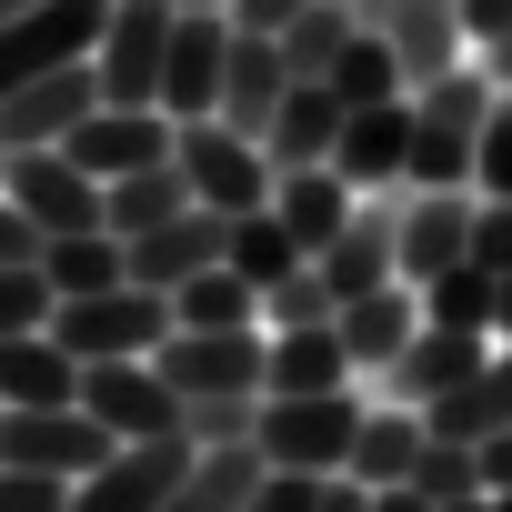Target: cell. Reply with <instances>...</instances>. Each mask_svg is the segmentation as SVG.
Returning <instances> with one entry per match:
<instances>
[{"instance_id":"obj_24","label":"cell","mask_w":512,"mask_h":512,"mask_svg":"<svg viewBox=\"0 0 512 512\" xmlns=\"http://www.w3.org/2000/svg\"><path fill=\"white\" fill-rule=\"evenodd\" d=\"M342 121H352V111H342V91H332V81H292V101L272 111V131H262V141H272V161H282V171H312V161H332V151H342Z\"/></svg>"},{"instance_id":"obj_53","label":"cell","mask_w":512,"mask_h":512,"mask_svg":"<svg viewBox=\"0 0 512 512\" xmlns=\"http://www.w3.org/2000/svg\"><path fill=\"white\" fill-rule=\"evenodd\" d=\"M0 171H11V151H0Z\"/></svg>"},{"instance_id":"obj_8","label":"cell","mask_w":512,"mask_h":512,"mask_svg":"<svg viewBox=\"0 0 512 512\" xmlns=\"http://www.w3.org/2000/svg\"><path fill=\"white\" fill-rule=\"evenodd\" d=\"M121 442L81 412V402H61V412H0V472H51V482H81V472H101Z\"/></svg>"},{"instance_id":"obj_48","label":"cell","mask_w":512,"mask_h":512,"mask_svg":"<svg viewBox=\"0 0 512 512\" xmlns=\"http://www.w3.org/2000/svg\"><path fill=\"white\" fill-rule=\"evenodd\" d=\"M442 512H492V492H472V502H442Z\"/></svg>"},{"instance_id":"obj_41","label":"cell","mask_w":512,"mask_h":512,"mask_svg":"<svg viewBox=\"0 0 512 512\" xmlns=\"http://www.w3.org/2000/svg\"><path fill=\"white\" fill-rule=\"evenodd\" d=\"M41 241H51V231H41V221H31V211L11 201V191H0V272H21V262H41Z\"/></svg>"},{"instance_id":"obj_46","label":"cell","mask_w":512,"mask_h":512,"mask_svg":"<svg viewBox=\"0 0 512 512\" xmlns=\"http://www.w3.org/2000/svg\"><path fill=\"white\" fill-rule=\"evenodd\" d=\"M372 512H442V502H422V492L402 482V492H372Z\"/></svg>"},{"instance_id":"obj_16","label":"cell","mask_w":512,"mask_h":512,"mask_svg":"<svg viewBox=\"0 0 512 512\" xmlns=\"http://www.w3.org/2000/svg\"><path fill=\"white\" fill-rule=\"evenodd\" d=\"M492 372V342L482 332H452V322H422V342L392 362V382H372V392H392V402H422V412H442L452 392H472Z\"/></svg>"},{"instance_id":"obj_43","label":"cell","mask_w":512,"mask_h":512,"mask_svg":"<svg viewBox=\"0 0 512 512\" xmlns=\"http://www.w3.org/2000/svg\"><path fill=\"white\" fill-rule=\"evenodd\" d=\"M302 11H312V0H231V31H251V41H282Z\"/></svg>"},{"instance_id":"obj_25","label":"cell","mask_w":512,"mask_h":512,"mask_svg":"<svg viewBox=\"0 0 512 512\" xmlns=\"http://www.w3.org/2000/svg\"><path fill=\"white\" fill-rule=\"evenodd\" d=\"M41 282H51L61 302L121 292V282H131V241H121V231H51V241H41Z\"/></svg>"},{"instance_id":"obj_50","label":"cell","mask_w":512,"mask_h":512,"mask_svg":"<svg viewBox=\"0 0 512 512\" xmlns=\"http://www.w3.org/2000/svg\"><path fill=\"white\" fill-rule=\"evenodd\" d=\"M171 11H231V0H171Z\"/></svg>"},{"instance_id":"obj_18","label":"cell","mask_w":512,"mask_h":512,"mask_svg":"<svg viewBox=\"0 0 512 512\" xmlns=\"http://www.w3.org/2000/svg\"><path fill=\"white\" fill-rule=\"evenodd\" d=\"M312 272L332 282V302H362V292H382V282H402V241H392V191L382 201H362L322 251H312Z\"/></svg>"},{"instance_id":"obj_49","label":"cell","mask_w":512,"mask_h":512,"mask_svg":"<svg viewBox=\"0 0 512 512\" xmlns=\"http://www.w3.org/2000/svg\"><path fill=\"white\" fill-rule=\"evenodd\" d=\"M21 11H41V0H0V21H21Z\"/></svg>"},{"instance_id":"obj_28","label":"cell","mask_w":512,"mask_h":512,"mask_svg":"<svg viewBox=\"0 0 512 512\" xmlns=\"http://www.w3.org/2000/svg\"><path fill=\"white\" fill-rule=\"evenodd\" d=\"M262 452L251 442H221V452H201L191 472H181V492H171V512H251V492H262Z\"/></svg>"},{"instance_id":"obj_29","label":"cell","mask_w":512,"mask_h":512,"mask_svg":"<svg viewBox=\"0 0 512 512\" xmlns=\"http://www.w3.org/2000/svg\"><path fill=\"white\" fill-rule=\"evenodd\" d=\"M181 211H201L191 181H181V161H151V171L111 181V231H121V241H141V231H161V221H181Z\"/></svg>"},{"instance_id":"obj_42","label":"cell","mask_w":512,"mask_h":512,"mask_svg":"<svg viewBox=\"0 0 512 512\" xmlns=\"http://www.w3.org/2000/svg\"><path fill=\"white\" fill-rule=\"evenodd\" d=\"M71 502V482H51V472H0V512H61Z\"/></svg>"},{"instance_id":"obj_52","label":"cell","mask_w":512,"mask_h":512,"mask_svg":"<svg viewBox=\"0 0 512 512\" xmlns=\"http://www.w3.org/2000/svg\"><path fill=\"white\" fill-rule=\"evenodd\" d=\"M342 11H372V0H342Z\"/></svg>"},{"instance_id":"obj_5","label":"cell","mask_w":512,"mask_h":512,"mask_svg":"<svg viewBox=\"0 0 512 512\" xmlns=\"http://www.w3.org/2000/svg\"><path fill=\"white\" fill-rule=\"evenodd\" d=\"M171 31H181V11H171V0H111L101 51H91L101 101H121V111H161V61H171Z\"/></svg>"},{"instance_id":"obj_1","label":"cell","mask_w":512,"mask_h":512,"mask_svg":"<svg viewBox=\"0 0 512 512\" xmlns=\"http://www.w3.org/2000/svg\"><path fill=\"white\" fill-rule=\"evenodd\" d=\"M362 412L372 392H272L262 402V432H251V452H262L272 472H352V442H362Z\"/></svg>"},{"instance_id":"obj_45","label":"cell","mask_w":512,"mask_h":512,"mask_svg":"<svg viewBox=\"0 0 512 512\" xmlns=\"http://www.w3.org/2000/svg\"><path fill=\"white\" fill-rule=\"evenodd\" d=\"M472 61H482V71H492V91H502V101H512V31H502V41H492V51H472Z\"/></svg>"},{"instance_id":"obj_6","label":"cell","mask_w":512,"mask_h":512,"mask_svg":"<svg viewBox=\"0 0 512 512\" xmlns=\"http://www.w3.org/2000/svg\"><path fill=\"white\" fill-rule=\"evenodd\" d=\"M101 21H111V0H41V11L0 21V101H21L61 61H91L101 51Z\"/></svg>"},{"instance_id":"obj_44","label":"cell","mask_w":512,"mask_h":512,"mask_svg":"<svg viewBox=\"0 0 512 512\" xmlns=\"http://www.w3.org/2000/svg\"><path fill=\"white\" fill-rule=\"evenodd\" d=\"M462 11V31H472V51H492L502 31H512V0H452Z\"/></svg>"},{"instance_id":"obj_47","label":"cell","mask_w":512,"mask_h":512,"mask_svg":"<svg viewBox=\"0 0 512 512\" xmlns=\"http://www.w3.org/2000/svg\"><path fill=\"white\" fill-rule=\"evenodd\" d=\"M492 342H512V272H502V292H492Z\"/></svg>"},{"instance_id":"obj_3","label":"cell","mask_w":512,"mask_h":512,"mask_svg":"<svg viewBox=\"0 0 512 512\" xmlns=\"http://www.w3.org/2000/svg\"><path fill=\"white\" fill-rule=\"evenodd\" d=\"M181 181H191V201L201 211H221V221H241V211H272V191H282V161H272V141H251V131H231V121H181Z\"/></svg>"},{"instance_id":"obj_10","label":"cell","mask_w":512,"mask_h":512,"mask_svg":"<svg viewBox=\"0 0 512 512\" xmlns=\"http://www.w3.org/2000/svg\"><path fill=\"white\" fill-rule=\"evenodd\" d=\"M81 412L111 442H171L181 432V392L161 382V362H91L81 372Z\"/></svg>"},{"instance_id":"obj_9","label":"cell","mask_w":512,"mask_h":512,"mask_svg":"<svg viewBox=\"0 0 512 512\" xmlns=\"http://www.w3.org/2000/svg\"><path fill=\"white\" fill-rule=\"evenodd\" d=\"M472 211H482V191H392V241H402L412 292L472 262Z\"/></svg>"},{"instance_id":"obj_2","label":"cell","mask_w":512,"mask_h":512,"mask_svg":"<svg viewBox=\"0 0 512 512\" xmlns=\"http://www.w3.org/2000/svg\"><path fill=\"white\" fill-rule=\"evenodd\" d=\"M51 332H61V352H71L81 372H91V362H161V342L181 332V312H171V292L121 282V292L61 302V312H51Z\"/></svg>"},{"instance_id":"obj_51","label":"cell","mask_w":512,"mask_h":512,"mask_svg":"<svg viewBox=\"0 0 512 512\" xmlns=\"http://www.w3.org/2000/svg\"><path fill=\"white\" fill-rule=\"evenodd\" d=\"M492 512H512V492H492Z\"/></svg>"},{"instance_id":"obj_34","label":"cell","mask_w":512,"mask_h":512,"mask_svg":"<svg viewBox=\"0 0 512 512\" xmlns=\"http://www.w3.org/2000/svg\"><path fill=\"white\" fill-rule=\"evenodd\" d=\"M492 292H502V272L462 262V272L422 282V322H452V332H482V342H492Z\"/></svg>"},{"instance_id":"obj_12","label":"cell","mask_w":512,"mask_h":512,"mask_svg":"<svg viewBox=\"0 0 512 512\" xmlns=\"http://www.w3.org/2000/svg\"><path fill=\"white\" fill-rule=\"evenodd\" d=\"M231 11H181L171 61H161V111L171 121H221V81H231Z\"/></svg>"},{"instance_id":"obj_22","label":"cell","mask_w":512,"mask_h":512,"mask_svg":"<svg viewBox=\"0 0 512 512\" xmlns=\"http://www.w3.org/2000/svg\"><path fill=\"white\" fill-rule=\"evenodd\" d=\"M61 402H81V362L61 352V332L0 342V412H61Z\"/></svg>"},{"instance_id":"obj_21","label":"cell","mask_w":512,"mask_h":512,"mask_svg":"<svg viewBox=\"0 0 512 512\" xmlns=\"http://www.w3.org/2000/svg\"><path fill=\"white\" fill-rule=\"evenodd\" d=\"M422 452H432V412H422V402H392V392H372V412H362V442H352V482H372V492H402V482L422 472Z\"/></svg>"},{"instance_id":"obj_35","label":"cell","mask_w":512,"mask_h":512,"mask_svg":"<svg viewBox=\"0 0 512 512\" xmlns=\"http://www.w3.org/2000/svg\"><path fill=\"white\" fill-rule=\"evenodd\" d=\"M332 312H342V302H332V282H322L312 262H302L292 282L262 292V332H312V322H332Z\"/></svg>"},{"instance_id":"obj_40","label":"cell","mask_w":512,"mask_h":512,"mask_svg":"<svg viewBox=\"0 0 512 512\" xmlns=\"http://www.w3.org/2000/svg\"><path fill=\"white\" fill-rule=\"evenodd\" d=\"M472 262L482 272H512V201H482L472 211Z\"/></svg>"},{"instance_id":"obj_15","label":"cell","mask_w":512,"mask_h":512,"mask_svg":"<svg viewBox=\"0 0 512 512\" xmlns=\"http://www.w3.org/2000/svg\"><path fill=\"white\" fill-rule=\"evenodd\" d=\"M91 111H101V71H91V61H61V71H41L21 101H0V151H61Z\"/></svg>"},{"instance_id":"obj_17","label":"cell","mask_w":512,"mask_h":512,"mask_svg":"<svg viewBox=\"0 0 512 512\" xmlns=\"http://www.w3.org/2000/svg\"><path fill=\"white\" fill-rule=\"evenodd\" d=\"M332 322H342V352H352V372H362V392H372V382H392V362L422 342V292H412V282H382V292L342 302Z\"/></svg>"},{"instance_id":"obj_38","label":"cell","mask_w":512,"mask_h":512,"mask_svg":"<svg viewBox=\"0 0 512 512\" xmlns=\"http://www.w3.org/2000/svg\"><path fill=\"white\" fill-rule=\"evenodd\" d=\"M472 191L482 201H512V101L482 121V141H472Z\"/></svg>"},{"instance_id":"obj_30","label":"cell","mask_w":512,"mask_h":512,"mask_svg":"<svg viewBox=\"0 0 512 512\" xmlns=\"http://www.w3.org/2000/svg\"><path fill=\"white\" fill-rule=\"evenodd\" d=\"M302 262H312V251L292 241V221H282V211H241V221H231V272H241L251 292H272V282H292Z\"/></svg>"},{"instance_id":"obj_7","label":"cell","mask_w":512,"mask_h":512,"mask_svg":"<svg viewBox=\"0 0 512 512\" xmlns=\"http://www.w3.org/2000/svg\"><path fill=\"white\" fill-rule=\"evenodd\" d=\"M201 462V442L191 432H171V442H121L101 472H81L71 482V502L61 512H171V492H181V472Z\"/></svg>"},{"instance_id":"obj_11","label":"cell","mask_w":512,"mask_h":512,"mask_svg":"<svg viewBox=\"0 0 512 512\" xmlns=\"http://www.w3.org/2000/svg\"><path fill=\"white\" fill-rule=\"evenodd\" d=\"M0 191H11L41 231H111V191L71 161V151H11V171H0Z\"/></svg>"},{"instance_id":"obj_23","label":"cell","mask_w":512,"mask_h":512,"mask_svg":"<svg viewBox=\"0 0 512 512\" xmlns=\"http://www.w3.org/2000/svg\"><path fill=\"white\" fill-rule=\"evenodd\" d=\"M282 101H292V61H282V41H251V31H241V41H231V81H221V121L262 141Z\"/></svg>"},{"instance_id":"obj_32","label":"cell","mask_w":512,"mask_h":512,"mask_svg":"<svg viewBox=\"0 0 512 512\" xmlns=\"http://www.w3.org/2000/svg\"><path fill=\"white\" fill-rule=\"evenodd\" d=\"M332 91H342V111H372V101H412V81H402V61H392V41L362 21L352 31V51L332 61Z\"/></svg>"},{"instance_id":"obj_27","label":"cell","mask_w":512,"mask_h":512,"mask_svg":"<svg viewBox=\"0 0 512 512\" xmlns=\"http://www.w3.org/2000/svg\"><path fill=\"white\" fill-rule=\"evenodd\" d=\"M352 352H342V322H312V332H272V392H352Z\"/></svg>"},{"instance_id":"obj_19","label":"cell","mask_w":512,"mask_h":512,"mask_svg":"<svg viewBox=\"0 0 512 512\" xmlns=\"http://www.w3.org/2000/svg\"><path fill=\"white\" fill-rule=\"evenodd\" d=\"M221 262H231V221L221 211H181V221H161V231L131 241V282L141 292H181V282H201Z\"/></svg>"},{"instance_id":"obj_26","label":"cell","mask_w":512,"mask_h":512,"mask_svg":"<svg viewBox=\"0 0 512 512\" xmlns=\"http://www.w3.org/2000/svg\"><path fill=\"white\" fill-rule=\"evenodd\" d=\"M272 211L292 221V241H302V251H322V241H332V231H342V221L362 211V191H352V181H342L332 161H312V171H282Z\"/></svg>"},{"instance_id":"obj_37","label":"cell","mask_w":512,"mask_h":512,"mask_svg":"<svg viewBox=\"0 0 512 512\" xmlns=\"http://www.w3.org/2000/svg\"><path fill=\"white\" fill-rule=\"evenodd\" d=\"M412 492H422V502H472V492H482V462H472V442H442V432H432V452H422Z\"/></svg>"},{"instance_id":"obj_31","label":"cell","mask_w":512,"mask_h":512,"mask_svg":"<svg viewBox=\"0 0 512 512\" xmlns=\"http://www.w3.org/2000/svg\"><path fill=\"white\" fill-rule=\"evenodd\" d=\"M171 312H181V332H251V322H262V292H251V282L221 262V272L181 282V292H171Z\"/></svg>"},{"instance_id":"obj_36","label":"cell","mask_w":512,"mask_h":512,"mask_svg":"<svg viewBox=\"0 0 512 512\" xmlns=\"http://www.w3.org/2000/svg\"><path fill=\"white\" fill-rule=\"evenodd\" d=\"M51 312H61V292L41 282V262L0 272V342H21V332H51Z\"/></svg>"},{"instance_id":"obj_39","label":"cell","mask_w":512,"mask_h":512,"mask_svg":"<svg viewBox=\"0 0 512 512\" xmlns=\"http://www.w3.org/2000/svg\"><path fill=\"white\" fill-rule=\"evenodd\" d=\"M322 482H332V472H262L251 512H322Z\"/></svg>"},{"instance_id":"obj_13","label":"cell","mask_w":512,"mask_h":512,"mask_svg":"<svg viewBox=\"0 0 512 512\" xmlns=\"http://www.w3.org/2000/svg\"><path fill=\"white\" fill-rule=\"evenodd\" d=\"M61 151H71V161L111 191V181H131V171L171 161V151H181V121H171V111H121V101H101V111H91Z\"/></svg>"},{"instance_id":"obj_33","label":"cell","mask_w":512,"mask_h":512,"mask_svg":"<svg viewBox=\"0 0 512 512\" xmlns=\"http://www.w3.org/2000/svg\"><path fill=\"white\" fill-rule=\"evenodd\" d=\"M352 31H362V11H342V0H312V11L282 31V61H292V81H332V61L352 51Z\"/></svg>"},{"instance_id":"obj_14","label":"cell","mask_w":512,"mask_h":512,"mask_svg":"<svg viewBox=\"0 0 512 512\" xmlns=\"http://www.w3.org/2000/svg\"><path fill=\"white\" fill-rule=\"evenodd\" d=\"M362 21L392 41V61H402V81H412V91H432L442 71H462V61H472V31H462L452 0H372Z\"/></svg>"},{"instance_id":"obj_20","label":"cell","mask_w":512,"mask_h":512,"mask_svg":"<svg viewBox=\"0 0 512 512\" xmlns=\"http://www.w3.org/2000/svg\"><path fill=\"white\" fill-rule=\"evenodd\" d=\"M332 171H342L362 201L402 191V181H412V101H372V111H352V121H342Z\"/></svg>"},{"instance_id":"obj_4","label":"cell","mask_w":512,"mask_h":512,"mask_svg":"<svg viewBox=\"0 0 512 512\" xmlns=\"http://www.w3.org/2000/svg\"><path fill=\"white\" fill-rule=\"evenodd\" d=\"M161 382L181 392V422L191 402H272V332H171L161 342Z\"/></svg>"}]
</instances>
